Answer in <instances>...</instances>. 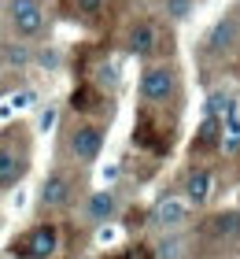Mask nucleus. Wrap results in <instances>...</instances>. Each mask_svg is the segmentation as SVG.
I'll return each instance as SVG.
<instances>
[{"instance_id": "nucleus-1", "label": "nucleus", "mask_w": 240, "mask_h": 259, "mask_svg": "<svg viewBox=\"0 0 240 259\" xmlns=\"http://www.w3.org/2000/svg\"><path fill=\"white\" fill-rule=\"evenodd\" d=\"M56 244H59L56 226H33L26 237H19L11 244V255L15 259H48L56 252Z\"/></svg>"}, {"instance_id": "nucleus-2", "label": "nucleus", "mask_w": 240, "mask_h": 259, "mask_svg": "<svg viewBox=\"0 0 240 259\" xmlns=\"http://www.w3.org/2000/svg\"><path fill=\"white\" fill-rule=\"evenodd\" d=\"M200 237L211 241V244H222V241L240 237V211H218V215L203 219L200 222Z\"/></svg>"}, {"instance_id": "nucleus-3", "label": "nucleus", "mask_w": 240, "mask_h": 259, "mask_svg": "<svg viewBox=\"0 0 240 259\" xmlns=\"http://www.w3.org/2000/svg\"><path fill=\"white\" fill-rule=\"evenodd\" d=\"M11 22H15V30L22 37H33V33H41L44 26V11L37 0H15L11 4Z\"/></svg>"}, {"instance_id": "nucleus-4", "label": "nucleus", "mask_w": 240, "mask_h": 259, "mask_svg": "<svg viewBox=\"0 0 240 259\" xmlns=\"http://www.w3.org/2000/svg\"><path fill=\"white\" fill-rule=\"evenodd\" d=\"M100 145H104L100 126H78L74 137H70V148H74V156H78L81 163H89V159L100 156Z\"/></svg>"}, {"instance_id": "nucleus-5", "label": "nucleus", "mask_w": 240, "mask_h": 259, "mask_svg": "<svg viewBox=\"0 0 240 259\" xmlns=\"http://www.w3.org/2000/svg\"><path fill=\"white\" fill-rule=\"evenodd\" d=\"M140 93L148 100H155V104L166 100L174 93V74L166 67H148V74H144V81H140Z\"/></svg>"}, {"instance_id": "nucleus-6", "label": "nucleus", "mask_w": 240, "mask_h": 259, "mask_svg": "<svg viewBox=\"0 0 240 259\" xmlns=\"http://www.w3.org/2000/svg\"><path fill=\"white\" fill-rule=\"evenodd\" d=\"M22 174H26V156L0 145V185H15Z\"/></svg>"}, {"instance_id": "nucleus-7", "label": "nucleus", "mask_w": 240, "mask_h": 259, "mask_svg": "<svg viewBox=\"0 0 240 259\" xmlns=\"http://www.w3.org/2000/svg\"><path fill=\"white\" fill-rule=\"evenodd\" d=\"M67 196H70V182L63 174H52V178L44 182V189H41V204L44 207H59V204H67Z\"/></svg>"}, {"instance_id": "nucleus-8", "label": "nucleus", "mask_w": 240, "mask_h": 259, "mask_svg": "<svg viewBox=\"0 0 240 259\" xmlns=\"http://www.w3.org/2000/svg\"><path fill=\"white\" fill-rule=\"evenodd\" d=\"M155 49V26L152 22H137L133 33H129V52L133 56H148Z\"/></svg>"}, {"instance_id": "nucleus-9", "label": "nucleus", "mask_w": 240, "mask_h": 259, "mask_svg": "<svg viewBox=\"0 0 240 259\" xmlns=\"http://www.w3.org/2000/svg\"><path fill=\"white\" fill-rule=\"evenodd\" d=\"M155 219H159L163 226H177V222L188 219V204L185 200H163L159 211H155Z\"/></svg>"}, {"instance_id": "nucleus-10", "label": "nucleus", "mask_w": 240, "mask_h": 259, "mask_svg": "<svg viewBox=\"0 0 240 259\" xmlns=\"http://www.w3.org/2000/svg\"><path fill=\"white\" fill-rule=\"evenodd\" d=\"M185 193H188V200L203 204V200L211 196V174H207V170H192L188 182H185Z\"/></svg>"}, {"instance_id": "nucleus-11", "label": "nucleus", "mask_w": 240, "mask_h": 259, "mask_svg": "<svg viewBox=\"0 0 240 259\" xmlns=\"http://www.w3.org/2000/svg\"><path fill=\"white\" fill-rule=\"evenodd\" d=\"M70 108L74 111H100L104 104H100V93H96L92 85H78L74 97H70Z\"/></svg>"}, {"instance_id": "nucleus-12", "label": "nucleus", "mask_w": 240, "mask_h": 259, "mask_svg": "<svg viewBox=\"0 0 240 259\" xmlns=\"http://www.w3.org/2000/svg\"><path fill=\"white\" fill-rule=\"evenodd\" d=\"M214 145H218V119H207L200 126L196 141H192V152H211Z\"/></svg>"}, {"instance_id": "nucleus-13", "label": "nucleus", "mask_w": 240, "mask_h": 259, "mask_svg": "<svg viewBox=\"0 0 240 259\" xmlns=\"http://www.w3.org/2000/svg\"><path fill=\"white\" fill-rule=\"evenodd\" d=\"M233 37H236V19H225V22H218L214 33H211V49H229Z\"/></svg>"}, {"instance_id": "nucleus-14", "label": "nucleus", "mask_w": 240, "mask_h": 259, "mask_svg": "<svg viewBox=\"0 0 240 259\" xmlns=\"http://www.w3.org/2000/svg\"><path fill=\"white\" fill-rule=\"evenodd\" d=\"M89 211H92V219H107L115 211V196L111 193H96L92 204H89Z\"/></svg>"}, {"instance_id": "nucleus-15", "label": "nucleus", "mask_w": 240, "mask_h": 259, "mask_svg": "<svg viewBox=\"0 0 240 259\" xmlns=\"http://www.w3.org/2000/svg\"><path fill=\"white\" fill-rule=\"evenodd\" d=\"M107 259H152V248H148V244H129L126 252H118V255H107Z\"/></svg>"}, {"instance_id": "nucleus-16", "label": "nucleus", "mask_w": 240, "mask_h": 259, "mask_svg": "<svg viewBox=\"0 0 240 259\" xmlns=\"http://www.w3.org/2000/svg\"><path fill=\"white\" fill-rule=\"evenodd\" d=\"M225 111H229V97H225V93H214L211 97V119H218Z\"/></svg>"}, {"instance_id": "nucleus-17", "label": "nucleus", "mask_w": 240, "mask_h": 259, "mask_svg": "<svg viewBox=\"0 0 240 259\" xmlns=\"http://www.w3.org/2000/svg\"><path fill=\"white\" fill-rule=\"evenodd\" d=\"M166 11H170L174 19H185L188 15V0H166Z\"/></svg>"}, {"instance_id": "nucleus-18", "label": "nucleus", "mask_w": 240, "mask_h": 259, "mask_svg": "<svg viewBox=\"0 0 240 259\" xmlns=\"http://www.w3.org/2000/svg\"><path fill=\"white\" fill-rule=\"evenodd\" d=\"M74 8L85 15H96V11H104V0H74Z\"/></svg>"}, {"instance_id": "nucleus-19", "label": "nucleus", "mask_w": 240, "mask_h": 259, "mask_svg": "<svg viewBox=\"0 0 240 259\" xmlns=\"http://www.w3.org/2000/svg\"><path fill=\"white\" fill-rule=\"evenodd\" d=\"M8 60L11 63H26V49H8Z\"/></svg>"}, {"instance_id": "nucleus-20", "label": "nucleus", "mask_w": 240, "mask_h": 259, "mask_svg": "<svg viewBox=\"0 0 240 259\" xmlns=\"http://www.w3.org/2000/svg\"><path fill=\"white\" fill-rule=\"evenodd\" d=\"M52 122H56V111H52V108H48V111H44V115H41V126H44V130H48V126H52Z\"/></svg>"}]
</instances>
